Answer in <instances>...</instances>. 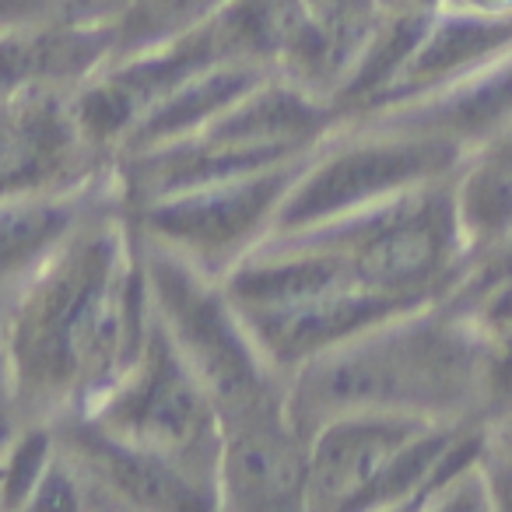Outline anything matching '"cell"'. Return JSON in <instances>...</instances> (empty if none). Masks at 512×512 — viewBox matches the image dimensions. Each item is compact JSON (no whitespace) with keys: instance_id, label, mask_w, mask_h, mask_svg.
Segmentation results:
<instances>
[{"instance_id":"6da1fadb","label":"cell","mask_w":512,"mask_h":512,"mask_svg":"<svg viewBox=\"0 0 512 512\" xmlns=\"http://www.w3.org/2000/svg\"><path fill=\"white\" fill-rule=\"evenodd\" d=\"M141 242L134 218L99 207L25 274L4 337L22 407L85 414L130 369L151 320Z\"/></svg>"},{"instance_id":"7a4b0ae2","label":"cell","mask_w":512,"mask_h":512,"mask_svg":"<svg viewBox=\"0 0 512 512\" xmlns=\"http://www.w3.org/2000/svg\"><path fill=\"white\" fill-rule=\"evenodd\" d=\"M484 407H491L488 334L442 299L351 337L288 379V411L306 439L341 411L460 421Z\"/></svg>"},{"instance_id":"3957f363","label":"cell","mask_w":512,"mask_h":512,"mask_svg":"<svg viewBox=\"0 0 512 512\" xmlns=\"http://www.w3.org/2000/svg\"><path fill=\"white\" fill-rule=\"evenodd\" d=\"M267 239L334 249L355 285L421 299H446L470 256L456 211V172L348 218Z\"/></svg>"},{"instance_id":"277c9868","label":"cell","mask_w":512,"mask_h":512,"mask_svg":"<svg viewBox=\"0 0 512 512\" xmlns=\"http://www.w3.org/2000/svg\"><path fill=\"white\" fill-rule=\"evenodd\" d=\"M144 267L151 306L211 390L221 425L288 407V376L260 351L221 278L158 242L144 246Z\"/></svg>"},{"instance_id":"5b68a950","label":"cell","mask_w":512,"mask_h":512,"mask_svg":"<svg viewBox=\"0 0 512 512\" xmlns=\"http://www.w3.org/2000/svg\"><path fill=\"white\" fill-rule=\"evenodd\" d=\"M85 414L116 439L165 456L218 498V456L225 439L221 411L155 306L130 369Z\"/></svg>"},{"instance_id":"8992f818","label":"cell","mask_w":512,"mask_h":512,"mask_svg":"<svg viewBox=\"0 0 512 512\" xmlns=\"http://www.w3.org/2000/svg\"><path fill=\"white\" fill-rule=\"evenodd\" d=\"M362 134L341 137L316 148L313 162L292 186L274 218L271 235L299 232L323 221H337L376 207L390 197L453 176L467 158V148L446 137L414 134V130L365 127Z\"/></svg>"},{"instance_id":"52a82bcc","label":"cell","mask_w":512,"mask_h":512,"mask_svg":"<svg viewBox=\"0 0 512 512\" xmlns=\"http://www.w3.org/2000/svg\"><path fill=\"white\" fill-rule=\"evenodd\" d=\"M313 155L316 148L271 169L169 193L162 200L134 207L130 218L144 242L176 249L200 271L225 278L249 249L271 235L281 204Z\"/></svg>"},{"instance_id":"ba28073f","label":"cell","mask_w":512,"mask_h":512,"mask_svg":"<svg viewBox=\"0 0 512 512\" xmlns=\"http://www.w3.org/2000/svg\"><path fill=\"white\" fill-rule=\"evenodd\" d=\"M99 151L74 116L67 88L0 92V200L64 193L106 176Z\"/></svg>"},{"instance_id":"9c48e42d","label":"cell","mask_w":512,"mask_h":512,"mask_svg":"<svg viewBox=\"0 0 512 512\" xmlns=\"http://www.w3.org/2000/svg\"><path fill=\"white\" fill-rule=\"evenodd\" d=\"M428 302H439V299L344 285V288L316 292L309 299L285 302V306H267V309L235 306V309L242 313L249 334L256 337V344L271 358L274 369L292 379L313 358L341 348L351 337L365 334V330L379 327V323L397 320V316L411 313V309L428 306Z\"/></svg>"},{"instance_id":"30bf717a","label":"cell","mask_w":512,"mask_h":512,"mask_svg":"<svg viewBox=\"0 0 512 512\" xmlns=\"http://www.w3.org/2000/svg\"><path fill=\"white\" fill-rule=\"evenodd\" d=\"M309 439L288 407L228 421L218 456V505L239 512L306 509Z\"/></svg>"},{"instance_id":"8fae6325","label":"cell","mask_w":512,"mask_h":512,"mask_svg":"<svg viewBox=\"0 0 512 512\" xmlns=\"http://www.w3.org/2000/svg\"><path fill=\"white\" fill-rule=\"evenodd\" d=\"M432 421L435 418L397 411L330 414L309 435L306 509H355L393 453L425 432Z\"/></svg>"},{"instance_id":"7c38bea8","label":"cell","mask_w":512,"mask_h":512,"mask_svg":"<svg viewBox=\"0 0 512 512\" xmlns=\"http://www.w3.org/2000/svg\"><path fill=\"white\" fill-rule=\"evenodd\" d=\"M60 449L85 467L95 488L109 498V505H130V509H218V498L197 481L172 467L165 456L148 453L134 442L116 439L88 414H64L53 425Z\"/></svg>"},{"instance_id":"4fadbf2b","label":"cell","mask_w":512,"mask_h":512,"mask_svg":"<svg viewBox=\"0 0 512 512\" xmlns=\"http://www.w3.org/2000/svg\"><path fill=\"white\" fill-rule=\"evenodd\" d=\"M512 53V8L509 11H435L421 36L414 57L400 71V78L365 109L383 113V109L404 106V102L425 99L453 81L484 71L488 64Z\"/></svg>"},{"instance_id":"5bb4252c","label":"cell","mask_w":512,"mask_h":512,"mask_svg":"<svg viewBox=\"0 0 512 512\" xmlns=\"http://www.w3.org/2000/svg\"><path fill=\"white\" fill-rule=\"evenodd\" d=\"M351 123L365 127L414 130V134L446 137V141L467 148V155L502 130L512 127V53L474 71L425 99L404 102V106L383 109V113L358 116Z\"/></svg>"},{"instance_id":"9a60e30c","label":"cell","mask_w":512,"mask_h":512,"mask_svg":"<svg viewBox=\"0 0 512 512\" xmlns=\"http://www.w3.org/2000/svg\"><path fill=\"white\" fill-rule=\"evenodd\" d=\"M109 64H113V25L0 32V92H18V88L78 92Z\"/></svg>"},{"instance_id":"2e32d148","label":"cell","mask_w":512,"mask_h":512,"mask_svg":"<svg viewBox=\"0 0 512 512\" xmlns=\"http://www.w3.org/2000/svg\"><path fill=\"white\" fill-rule=\"evenodd\" d=\"M109 183L113 176H99L64 193L0 200V281L36 271L74 228L106 207Z\"/></svg>"},{"instance_id":"e0dca14e","label":"cell","mask_w":512,"mask_h":512,"mask_svg":"<svg viewBox=\"0 0 512 512\" xmlns=\"http://www.w3.org/2000/svg\"><path fill=\"white\" fill-rule=\"evenodd\" d=\"M271 74H278V71L264 64H221V67H211V71L197 74V78H190L186 85H179L176 92L165 95L162 102H155V106L137 120V127L130 130L120 155L158 148V144L200 134V130L211 127L225 109H232L242 95L253 92V88L264 78H271Z\"/></svg>"},{"instance_id":"ac0fdd59","label":"cell","mask_w":512,"mask_h":512,"mask_svg":"<svg viewBox=\"0 0 512 512\" xmlns=\"http://www.w3.org/2000/svg\"><path fill=\"white\" fill-rule=\"evenodd\" d=\"M456 211L470 253L512 232V151L481 144L456 169Z\"/></svg>"},{"instance_id":"d6986e66","label":"cell","mask_w":512,"mask_h":512,"mask_svg":"<svg viewBox=\"0 0 512 512\" xmlns=\"http://www.w3.org/2000/svg\"><path fill=\"white\" fill-rule=\"evenodd\" d=\"M225 0H127L113 22V64L186 36L218 15Z\"/></svg>"},{"instance_id":"ffe728a7","label":"cell","mask_w":512,"mask_h":512,"mask_svg":"<svg viewBox=\"0 0 512 512\" xmlns=\"http://www.w3.org/2000/svg\"><path fill=\"white\" fill-rule=\"evenodd\" d=\"M123 4L127 0H0V32L113 25Z\"/></svg>"},{"instance_id":"44dd1931","label":"cell","mask_w":512,"mask_h":512,"mask_svg":"<svg viewBox=\"0 0 512 512\" xmlns=\"http://www.w3.org/2000/svg\"><path fill=\"white\" fill-rule=\"evenodd\" d=\"M512 281V232L502 235L491 246L477 249V253L467 256L460 278L449 288V295L442 302H449L453 309H470L481 295H488L491 288L509 285Z\"/></svg>"},{"instance_id":"7402d4cb","label":"cell","mask_w":512,"mask_h":512,"mask_svg":"<svg viewBox=\"0 0 512 512\" xmlns=\"http://www.w3.org/2000/svg\"><path fill=\"white\" fill-rule=\"evenodd\" d=\"M53 453H57V435L46 432V428L29 432L11 449L8 463H4V481H0V498H4V505H18V509L29 505L32 488L39 484L43 470L50 467Z\"/></svg>"},{"instance_id":"603a6c76","label":"cell","mask_w":512,"mask_h":512,"mask_svg":"<svg viewBox=\"0 0 512 512\" xmlns=\"http://www.w3.org/2000/svg\"><path fill=\"white\" fill-rule=\"evenodd\" d=\"M488 400L512 411V327L488 334Z\"/></svg>"},{"instance_id":"cb8c5ba5","label":"cell","mask_w":512,"mask_h":512,"mask_svg":"<svg viewBox=\"0 0 512 512\" xmlns=\"http://www.w3.org/2000/svg\"><path fill=\"white\" fill-rule=\"evenodd\" d=\"M484 481H488L491 509L512 512V449L502 446L495 435H488V449L481 456Z\"/></svg>"},{"instance_id":"d4e9b609","label":"cell","mask_w":512,"mask_h":512,"mask_svg":"<svg viewBox=\"0 0 512 512\" xmlns=\"http://www.w3.org/2000/svg\"><path fill=\"white\" fill-rule=\"evenodd\" d=\"M386 4H407V8L428 11H509L512 0H386Z\"/></svg>"},{"instance_id":"484cf974","label":"cell","mask_w":512,"mask_h":512,"mask_svg":"<svg viewBox=\"0 0 512 512\" xmlns=\"http://www.w3.org/2000/svg\"><path fill=\"white\" fill-rule=\"evenodd\" d=\"M491 435H495L502 446L512 449V414H505L502 421H495V425H491Z\"/></svg>"},{"instance_id":"4316f807","label":"cell","mask_w":512,"mask_h":512,"mask_svg":"<svg viewBox=\"0 0 512 512\" xmlns=\"http://www.w3.org/2000/svg\"><path fill=\"white\" fill-rule=\"evenodd\" d=\"M505 414H512V411H505Z\"/></svg>"}]
</instances>
